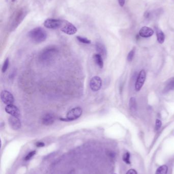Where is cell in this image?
<instances>
[{
  "label": "cell",
  "mask_w": 174,
  "mask_h": 174,
  "mask_svg": "<svg viewBox=\"0 0 174 174\" xmlns=\"http://www.w3.org/2000/svg\"><path fill=\"white\" fill-rule=\"evenodd\" d=\"M58 53V50L57 47L55 46H49L41 52L39 56V60L42 63H49L55 59Z\"/></svg>",
  "instance_id": "obj_1"
},
{
  "label": "cell",
  "mask_w": 174,
  "mask_h": 174,
  "mask_svg": "<svg viewBox=\"0 0 174 174\" xmlns=\"http://www.w3.org/2000/svg\"><path fill=\"white\" fill-rule=\"evenodd\" d=\"M28 35L30 39L36 43H43L47 38V33L43 28L37 27L29 32Z\"/></svg>",
  "instance_id": "obj_2"
},
{
  "label": "cell",
  "mask_w": 174,
  "mask_h": 174,
  "mask_svg": "<svg viewBox=\"0 0 174 174\" xmlns=\"http://www.w3.org/2000/svg\"><path fill=\"white\" fill-rule=\"evenodd\" d=\"M27 14V12L26 10L23 8L19 9V11H17L12 21L11 26V31H13L15 29L17 28V27L19 26V24L23 21Z\"/></svg>",
  "instance_id": "obj_3"
},
{
  "label": "cell",
  "mask_w": 174,
  "mask_h": 174,
  "mask_svg": "<svg viewBox=\"0 0 174 174\" xmlns=\"http://www.w3.org/2000/svg\"><path fill=\"white\" fill-rule=\"evenodd\" d=\"M64 20L58 19H48L44 21V26L49 29H57L61 27Z\"/></svg>",
  "instance_id": "obj_4"
},
{
  "label": "cell",
  "mask_w": 174,
  "mask_h": 174,
  "mask_svg": "<svg viewBox=\"0 0 174 174\" xmlns=\"http://www.w3.org/2000/svg\"><path fill=\"white\" fill-rule=\"evenodd\" d=\"M82 114V109L80 107H76L72 108L67 113V118L65 121H71L78 119Z\"/></svg>",
  "instance_id": "obj_5"
},
{
  "label": "cell",
  "mask_w": 174,
  "mask_h": 174,
  "mask_svg": "<svg viewBox=\"0 0 174 174\" xmlns=\"http://www.w3.org/2000/svg\"><path fill=\"white\" fill-rule=\"evenodd\" d=\"M61 31L67 35H72L76 33L77 29L73 24L71 23L69 21L64 20L61 28Z\"/></svg>",
  "instance_id": "obj_6"
},
{
  "label": "cell",
  "mask_w": 174,
  "mask_h": 174,
  "mask_svg": "<svg viewBox=\"0 0 174 174\" xmlns=\"http://www.w3.org/2000/svg\"><path fill=\"white\" fill-rule=\"evenodd\" d=\"M1 99L4 104L7 105L12 104L15 102L14 97L8 91H3L1 93Z\"/></svg>",
  "instance_id": "obj_7"
},
{
  "label": "cell",
  "mask_w": 174,
  "mask_h": 174,
  "mask_svg": "<svg viewBox=\"0 0 174 174\" xmlns=\"http://www.w3.org/2000/svg\"><path fill=\"white\" fill-rule=\"evenodd\" d=\"M102 82L101 78L99 76H94L91 79L89 86L91 90L94 92L100 90L102 87Z\"/></svg>",
  "instance_id": "obj_8"
},
{
  "label": "cell",
  "mask_w": 174,
  "mask_h": 174,
  "mask_svg": "<svg viewBox=\"0 0 174 174\" xmlns=\"http://www.w3.org/2000/svg\"><path fill=\"white\" fill-rule=\"evenodd\" d=\"M145 78L146 73L145 71L144 70H141L138 74V78L135 85V89L136 91H139L141 90V88L143 86L144 82H145Z\"/></svg>",
  "instance_id": "obj_9"
},
{
  "label": "cell",
  "mask_w": 174,
  "mask_h": 174,
  "mask_svg": "<svg viewBox=\"0 0 174 174\" xmlns=\"http://www.w3.org/2000/svg\"><path fill=\"white\" fill-rule=\"evenodd\" d=\"M8 122L10 127L15 130H19L21 127V122L19 119V117L11 116L9 118Z\"/></svg>",
  "instance_id": "obj_10"
},
{
  "label": "cell",
  "mask_w": 174,
  "mask_h": 174,
  "mask_svg": "<svg viewBox=\"0 0 174 174\" xmlns=\"http://www.w3.org/2000/svg\"><path fill=\"white\" fill-rule=\"evenodd\" d=\"M5 110L6 113L12 116L19 117L20 116V112L19 108L13 104L7 105L6 106Z\"/></svg>",
  "instance_id": "obj_11"
},
{
  "label": "cell",
  "mask_w": 174,
  "mask_h": 174,
  "mask_svg": "<svg viewBox=\"0 0 174 174\" xmlns=\"http://www.w3.org/2000/svg\"><path fill=\"white\" fill-rule=\"evenodd\" d=\"M42 123L46 126L52 125L55 121V116L53 114L48 113L43 116L42 118Z\"/></svg>",
  "instance_id": "obj_12"
},
{
  "label": "cell",
  "mask_w": 174,
  "mask_h": 174,
  "mask_svg": "<svg viewBox=\"0 0 174 174\" xmlns=\"http://www.w3.org/2000/svg\"><path fill=\"white\" fill-rule=\"evenodd\" d=\"M154 34V31L152 29L148 27H143L141 29L139 34L141 37L143 38L150 37Z\"/></svg>",
  "instance_id": "obj_13"
},
{
  "label": "cell",
  "mask_w": 174,
  "mask_h": 174,
  "mask_svg": "<svg viewBox=\"0 0 174 174\" xmlns=\"http://www.w3.org/2000/svg\"><path fill=\"white\" fill-rule=\"evenodd\" d=\"M95 48L99 54L101 55L104 58H106L107 56V50L104 45L102 43L98 42L95 44Z\"/></svg>",
  "instance_id": "obj_14"
},
{
  "label": "cell",
  "mask_w": 174,
  "mask_h": 174,
  "mask_svg": "<svg viewBox=\"0 0 174 174\" xmlns=\"http://www.w3.org/2000/svg\"><path fill=\"white\" fill-rule=\"evenodd\" d=\"M174 90V78H171L167 82L165 86L164 91L168 92Z\"/></svg>",
  "instance_id": "obj_15"
},
{
  "label": "cell",
  "mask_w": 174,
  "mask_h": 174,
  "mask_svg": "<svg viewBox=\"0 0 174 174\" xmlns=\"http://www.w3.org/2000/svg\"><path fill=\"white\" fill-rule=\"evenodd\" d=\"M93 59L97 65L101 68H102L104 66V63L102 56L99 54H95L93 56Z\"/></svg>",
  "instance_id": "obj_16"
},
{
  "label": "cell",
  "mask_w": 174,
  "mask_h": 174,
  "mask_svg": "<svg viewBox=\"0 0 174 174\" xmlns=\"http://www.w3.org/2000/svg\"><path fill=\"white\" fill-rule=\"evenodd\" d=\"M129 108L131 112H135L137 111V102L134 97H131L129 100Z\"/></svg>",
  "instance_id": "obj_17"
},
{
  "label": "cell",
  "mask_w": 174,
  "mask_h": 174,
  "mask_svg": "<svg viewBox=\"0 0 174 174\" xmlns=\"http://www.w3.org/2000/svg\"><path fill=\"white\" fill-rule=\"evenodd\" d=\"M156 35H157L158 42L160 44H162L165 41V34L161 30L158 29H156Z\"/></svg>",
  "instance_id": "obj_18"
},
{
  "label": "cell",
  "mask_w": 174,
  "mask_h": 174,
  "mask_svg": "<svg viewBox=\"0 0 174 174\" xmlns=\"http://www.w3.org/2000/svg\"><path fill=\"white\" fill-rule=\"evenodd\" d=\"M168 168L166 165H163L158 168L156 174H167Z\"/></svg>",
  "instance_id": "obj_19"
},
{
  "label": "cell",
  "mask_w": 174,
  "mask_h": 174,
  "mask_svg": "<svg viewBox=\"0 0 174 174\" xmlns=\"http://www.w3.org/2000/svg\"><path fill=\"white\" fill-rule=\"evenodd\" d=\"M77 40L79 41V42L81 43H84V44H90L91 43V41L89 40L87 38L83 37H81V36H77Z\"/></svg>",
  "instance_id": "obj_20"
},
{
  "label": "cell",
  "mask_w": 174,
  "mask_h": 174,
  "mask_svg": "<svg viewBox=\"0 0 174 174\" xmlns=\"http://www.w3.org/2000/svg\"><path fill=\"white\" fill-rule=\"evenodd\" d=\"M9 65V60L8 58H7L5 60V62H4V64L3 65L2 68V72L4 73L7 71Z\"/></svg>",
  "instance_id": "obj_21"
},
{
  "label": "cell",
  "mask_w": 174,
  "mask_h": 174,
  "mask_svg": "<svg viewBox=\"0 0 174 174\" xmlns=\"http://www.w3.org/2000/svg\"><path fill=\"white\" fill-rule=\"evenodd\" d=\"M130 155L129 152H127V153L124 154L123 157V159L124 160V162H126L127 164H130Z\"/></svg>",
  "instance_id": "obj_22"
},
{
  "label": "cell",
  "mask_w": 174,
  "mask_h": 174,
  "mask_svg": "<svg viewBox=\"0 0 174 174\" xmlns=\"http://www.w3.org/2000/svg\"><path fill=\"white\" fill-rule=\"evenodd\" d=\"M134 54H135V50H131V51L129 52V54H128V56H127V60L128 61H132V60L133 58Z\"/></svg>",
  "instance_id": "obj_23"
},
{
  "label": "cell",
  "mask_w": 174,
  "mask_h": 174,
  "mask_svg": "<svg viewBox=\"0 0 174 174\" xmlns=\"http://www.w3.org/2000/svg\"><path fill=\"white\" fill-rule=\"evenodd\" d=\"M36 153V151H31L30 153H28L27 154V155L26 156V157L25 158V160L26 161L27 160H29L31 159V158L32 156H33Z\"/></svg>",
  "instance_id": "obj_24"
},
{
  "label": "cell",
  "mask_w": 174,
  "mask_h": 174,
  "mask_svg": "<svg viewBox=\"0 0 174 174\" xmlns=\"http://www.w3.org/2000/svg\"><path fill=\"white\" fill-rule=\"evenodd\" d=\"M161 125H162V123L161 122V121L157 119L156 121V123H155V130H159L161 126Z\"/></svg>",
  "instance_id": "obj_25"
},
{
  "label": "cell",
  "mask_w": 174,
  "mask_h": 174,
  "mask_svg": "<svg viewBox=\"0 0 174 174\" xmlns=\"http://www.w3.org/2000/svg\"><path fill=\"white\" fill-rule=\"evenodd\" d=\"M16 74H17L16 70H15V69L12 70V71L11 72V73H10V74H9V78L10 80H12V79H13V78H15V76Z\"/></svg>",
  "instance_id": "obj_26"
},
{
  "label": "cell",
  "mask_w": 174,
  "mask_h": 174,
  "mask_svg": "<svg viewBox=\"0 0 174 174\" xmlns=\"http://www.w3.org/2000/svg\"><path fill=\"white\" fill-rule=\"evenodd\" d=\"M126 174H137V172L135 169H129L128 172H127Z\"/></svg>",
  "instance_id": "obj_27"
},
{
  "label": "cell",
  "mask_w": 174,
  "mask_h": 174,
  "mask_svg": "<svg viewBox=\"0 0 174 174\" xmlns=\"http://www.w3.org/2000/svg\"><path fill=\"white\" fill-rule=\"evenodd\" d=\"M119 4L121 7H123L125 4V0H118Z\"/></svg>",
  "instance_id": "obj_28"
},
{
  "label": "cell",
  "mask_w": 174,
  "mask_h": 174,
  "mask_svg": "<svg viewBox=\"0 0 174 174\" xmlns=\"http://www.w3.org/2000/svg\"><path fill=\"white\" fill-rule=\"evenodd\" d=\"M36 145L38 147H43L45 146V143H43V142L39 141V142H37L36 143Z\"/></svg>",
  "instance_id": "obj_29"
},
{
  "label": "cell",
  "mask_w": 174,
  "mask_h": 174,
  "mask_svg": "<svg viewBox=\"0 0 174 174\" xmlns=\"http://www.w3.org/2000/svg\"><path fill=\"white\" fill-rule=\"evenodd\" d=\"M16 1H17V0H11V1H12V2H15Z\"/></svg>",
  "instance_id": "obj_30"
}]
</instances>
